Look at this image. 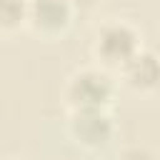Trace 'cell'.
Masks as SVG:
<instances>
[{
	"mask_svg": "<svg viewBox=\"0 0 160 160\" xmlns=\"http://www.w3.org/2000/svg\"><path fill=\"white\" fill-rule=\"evenodd\" d=\"M72 20V8L68 0H28V20L35 32L52 38L68 30Z\"/></svg>",
	"mask_w": 160,
	"mask_h": 160,
	"instance_id": "obj_4",
	"label": "cell"
},
{
	"mask_svg": "<svg viewBox=\"0 0 160 160\" xmlns=\"http://www.w3.org/2000/svg\"><path fill=\"white\" fill-rule=\"evenodd\" d=\"M118 160H158V155L145 145H128L120 150Z\"/></svg>",
	"mask_w": 160,
	"mask_h": 160,
	"instance_id": "obj_7",
	"label": "cell"
},
{
	"mask_svg": "<svg viewBox=\"0 0 160 160\" xmlns=\"http://www.w3.org/2000/svg\"><path fill=\"white\" fill-rule=\"evenodd\" d=\"M28 20V0H0V32H12Z\"/></svg>",
	"mask_w": 160,
	"mask_h": 160,
	"instance_id": "obj_6",
	"label": "cell"
},
{
	"mask_svg": "<svg viewBox=\"0 0 160 160\" xmlns=\"http://www.w3.org/2000/svg\"><path fill=\"white\" fill-rule=\"evenodd\" d=\"M62 95L70 110H108L115 98V80L102 68H80L68 78Z\"/></svg>",
	"mask_w": 160,
	"mask_h": 160,
	"instance_id": "obj_2",
	"label": "cell"
},
{
	"mask_svg": "<svg viewBox=\"0 0 160 160\" xmlns=\"http://www.w3.org/2000/svg\"><path fill=\"white\" fill-rule=\"evenodd\" d=\"M140 48L142 42L138 28L118 18L105 20L92 38V55L102 68H112V70H120Z\"/></svg>",
	"mask_w": 160,
	"mask_h": 160,
	"instance_id": "obj_1",
	"label": "cell"
},
{
	"mask_svg": "<svg viewBox=\"0 0 160 160\" xmlns=\"http://www.w3.org/2000/svg\"><path fill=\"white\" fill-rule=\"evenodd\" d=\"M68 2H70L72 12H78V10H80V12H85V10H92L100 0H68Z\"/></svg>",
	"mask_w": 160,
	"mask_h": 160,
	"instance_id": "obj_8",
	"label": "cell"
},
{
	"mask_svg": "<svg viewBox=\"0 0 160 160\" xmlns=\"http://www.w3.org/2000/svg\"><path fill=\"white\" fill-rule=\"evenodd\" d=\"M68 135L85 150H102L115 138V122L108 110H70Z\"/></svg>",
	"mask_w": 160,
	"mask_h": 160,
	"instance_id": "obj_3",
	"label": "cell"
},
{
	"mask_svg": "<svg viewBox=\"0 0 160 160\" xmlns=\"http://www.w3.org/2000/svg\"><path fill=\"white\" fill-rule=\"evenodd\" d=\"M120 75H122V82L140 92V95H150L158 90V82H160V68H158V55L152 50H145L140 48L122 68H120Z\"/></svg>",
	"mask_w": 160,
	"mask_h": 160,
	"instance_id": "obj_5",
	"label": "cell"
}]
</instances>
